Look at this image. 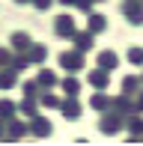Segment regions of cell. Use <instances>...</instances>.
I'll use <instances>...</instances> for the list:
<instances>
[{"instance_id":"cell-6","label":"cell","mask_w":143,"mask_h":146,"mask_svg":"<svg viewBox=\"0 0 143 146\" xmlns=\"http://www.w3.org/2000/svg\"><path fill=\"white\" fill-rule=\"evenodd\" d=\"M110 110H116V113H119L122 119H125L128 113H134V98L131 96H125V92H122V96H116V98H110Z\"/></svg>"},{"instance_id":"cell-25","label":"cell","mask_w":143,"mask_h":146,"mask_svg":"<svg viewBox=\"0 0 143 146\" xmlns=\"http://www.w3.org/2000/svg\"><path fill=\"white\" fill-rule=\"evenodd\" d=\"M39 92H42V90H39V84H36V81H27V84H24V96L39 98Z\"/></svg>"},{"instance_id":"cell-20","label":"cell","mask_w":143,"mask_h":146,"mask_svg":"<svg viewBox=\"0 0 143 146\" xmlns=\"http://www.w3.org/2000/svg\"><path fill=\"white\" fill-rule=\"evenodd\" d=\"M122 125H128V128L134 131V137H140V134H143V119L137 116V110H134V113H128L125 119H122Z\"/></svg>"},{"instance_id":"cell-27","label":"cell","mask_w":143,"mask_h":146,"mask_svg":"<svg viewBox=\"0 0 143 146\" xmlns=\"http://www.w3.org/2000/svg\"><path fill=\"white\" fill-rule=\"evenodd\" d=\"M9 60H12V48H3V45H0V66H9Z\"/></svg>"},{"instance_id":"cell-9","label":"cell","mask_w":143,"mask_h":146,"mask_svg":"<svg viewBox=\"0 0 143 146\" xmlns=\"http://www.w3.org/2000/svg\"><path fill=\"white\" fill-rule=\"evenodd\" d=\"M54 33L60 39H69L72 33H75V18L72 15H57V21H54Z\"/></svg>"},{"instance_id":"cell-23","label":"cell","mask_w":143,"mask_h":146,"mask_svg":"<svg viewBox=\"0 0 143 146\" xmlns=\"http://www.w3.org/2000/svg\"><path fill=\"white\" fill-rule=\"evenodd\" d=\"M15 113H18V104L9 98H0V119H12Z\"/></svg>"},{"instance_id":"cell-33","label":"cell","mask_w":143,"mask_h":146,"mask_svg":"<svg viewBox=\"0 0 143 146\" xmlns=\"http://www.w3.org/2000/svg\"><path fill=\"white\" fill-rule=\"evenodd\" d=\"M60 3H66V6H69V3H72V0H60Z\"/></svg>"},{"instance_id":"cell-5","label":"cell","mask_w":143,"mask_h":146,"mask_svg":"<svg viewBox=\"0 0 143 146\" xmlns=\"http://www.w3.org/2000/svg\"><path fill=\"white\" fill-rule=\"evenodd\" d=\"M60 113L66 116V119H81V98L77 96H66V98H60Z\"/></svg>"},{"instance_id":"cell-11","label":"cell","mask_w":143,"mask_h":146,"mask_svg":"<svg viewBox=\"0 0 143 146\" xmlns=\"http://www.w3.org/2000/svg\"><path fill=\"white\" fill-rule=\"evenodd\" d=\"M69 39L75 42V48L81 51V54H87V51H93V33H89V30H83V33H77V30H75V33H72Z\"/></svg>"},{"instance_id":"cell-26","label":"cell","mask_w":143,"mask_h":146,"mask_svg":"<svg viewBox=\"0 0 143 146\" xmlns=\"http://www.w3.org/2000/svg\"><path fill=\"white\" fill-rule=\"evenodd\" d=\"M72 6H77L83 15H89V12H93V3H89V0H72Z\"/></svg>"},{"instance_id":"cell-31","label":"cell","mask_w":143,"mask_h":146,"mask_svg":"<svg viewBox=\"0 0 143 146\" xmlns=\"http://www.w3.org/2000/svg\"><path fill=\"white\" fill-rule=\"evenodd\" d=\"M89 3H105V0H89Z\"/></svg>"},{"instance_id":"cell-24","label":"cell","mask_w":143,"mask_h":146,"mask_svg":"<svg viewBox=\"0 0 143 146\" xmlns=\"http://www.w3.org/2000/svg\"><path fill=\"white\" fill-rule=\"evenodd\" d=\"M128 63L143 66V48H128Z\"/></svg>"},{"instance_id":"cell-17","label":"cell","mask_w":143,"mask_h":146,"mask_svg":"<svg viewBox=\"0 0 143 146\" xmlns=\"http://www.w3.org/2000/svg\"><path fill=\"white\" fill-rule=\"evenodd\" d=\"M60 98L63 96H57L54 90H42L39 92V108H60Z\"/></svg>"},{"instance_id":"cell-7","label":"cell","mask_w":143,"mask_h":146,"mask_svg":"<svg viewBox=\"0 0 143 146\" xmlns=\"http://www.w3.org/2000/svg\"><path fill=\"white\" fill-rule=\"evenodd\" d=\"M27 134H33V137H48L51 134V122L45 116H30V122H27Z\"/></svg>"},{"instance_id":"cell-19","label":"cell","mask_w":143,"mask_h":146,"mask_svg":"<svg viewBox=\"0 0 143 146\" xmlns=\"http://www.w3.org/2000/svg\"><path fill=\"white\" fill-rule=\"evenodd\" d=\"M89 108H95V110H107L110 108V96L105 90H95V96L89 98Z\"/></svg>"},{"instance_id":"cell-32","label":"cell","mask_w":143,"mask_h":146,"mask_svg":"<svg viewBox=\"0 0 143 146\" xmlns=\"http://www.w3.org/2000/svg\"><path fill=\"white\" fill-rule=\"evenodd\" d=\"M15 3H30V0H15Z\"/></svg>"},{"instance_id":"cell-8","label":"cell","mask_w":143,"mask_h":146,"mask_svg":"<svg viewBox=\"0 0 143 146\" xmlns=\"http://www.w3.org/2000/svg\"><path fill=\"white\" fill-rule=\"evenodd\" d=\"M87 81H89V87H93V90H107V84H110V72L101 69V66H95V69L87 75Z\"/></svg>"},{"instance_id":"cell-22","label":"cell","mask_w":143,"mask_h":146,"mask_svg":"<svg viewBox=\"0 0 143 146\" xmlns=\"http://www.w3.org/2000/svg\"><path fill=\"white\" fill-rule=\"evenodd\" d=\"M137 90H140V78H134V75H125V78H122V92H125V96L134 98Z\"/></svg>"},{"instance_id":"cell-28","label":"cell","mask_w":143,"mask_h":146,"mask_svg":"<svg viewBox=\"0 0 143 146\" xmlns=\"http://www.w3.org/2000/svg\"><path fill=\"white\" fill-rule=\"evenodd\" d=\"M134 108H137V113H143V90L134 92Z\"/></svg>"},{"instance_id":"cell-29","label":"cell","mask_w":143,"mask_h":146,"mask_svg":"<svg viewBox=\"0 0 143 146\" xmlns=\"http://www.w3.org/2000/svg\"><path fill=\"white\" fill-rule=\"evenodd\" d=\"M30 3H33L36 9H42V12H45V9H51V3H54V0H30Z\"/></svg>"},{"instance_id":"cell-13","label":"cell","mask_w":143,"mask_h":146,"mask_svg":"<svg viewBox=\"0 0 143 146\" xmlns=\"http://www.w3.org/2000/svg\"><path fill=\"white\" fill-rule=\"evenodd\" d=\"M95 63L101 66V69H107V72H113L116 66H119V57H116V51H99V57H95Z\"/></svg>"},{"instance_id":"cell-12","label":"cell","mask_w":143,"mask_h":146,"mask_svg":"<svg viewBox=\"0 0 143 146\" xmlns=\"http://www.w3.org/2000/svg\"><path fill=\"white\" fill-rule=\"evenodd\" d=\"M18 87V72L12 66H0V90H15Z\"/></svg>"},{"instance_id":"cell-3","label":"cell","mask_w":143,"mask_h":146,"mask_svg":"<svg viewBox=\"0 0 143 146\" xmlns=\"http://www.w3.org/2000/svg\"><path fill=\"white\" fill-rule=\"evenodd\" d=\"M122 15H125L128 24L140 27V24H143V3H140V0H125V3H122Z\"/></svg>"},{"instance_id":"cell-10","label":"cell","mask_w":143,"mask_h":146,"mask_svg":"<svg viewBox=\"0 0 143 146\" xmlns=\"http://www.w3.org/2000/svg\"><path fill=\"white\" fill-rule=\"evenodd\" d=\"M24 54H27L30 63L42 66V63H45V57H48V45H42V42H30V48L24 51Z\"/></svg>"},{"instance_id":"cell-34","label":"cell","mask_w":143,"mask_h":146,"mask_svg":"<svg viewBox=\"0 0 143 146\" xmlns=\"http://www.w3.org/2000/svg\"><path fill=\"white\" fill-rule=\"evenodd\" d=\"M140 84H143V78H140Z\"/></svg>"},{"instance_id":"cell-16","label":"cell","mask_w":143,"mask_h":146,"mask_svg":"<svg viewBox=\"0 0 143 146\" xmlns=\"http://www.w3.org/2000/svg\"><path fill=\"white\" fill-rule=\"evenodd\" d=\"M87 30L93 33V36H95V33H105V30H107V18H105V15H99V12H89Z\"/></svg>"},{"instance_id":"cell-35","label":"cell","mask_w":143,"mask_h":146,"mask_svg":"<svg viewBox=\"0 0 143 146\" xmlns=\"http://www.w3.org/2000/svg\"><path fill=\"white\" fill-rule=\"evenodd\" d=\"M140 3H143V0H140Z\"/></svg>"},{"instance_id":"cell-30","label":"cell","mask_w":143,"mask_h":146,"mask_svg":"<svg viewBox=\"0 0 143 146\" xmlns=\"http://www.w3.org/2000/svg\"><path fill=\"white\" fill-rule=\"evenodd\" d=\"M0 134H3V119H0Z\"/></svg>"},{"instance_id":"cell-1","label":"cell","mask_w":143,"mask_h":146,"mask_svg":"<svg viewBox=\"0 0 143 146\" xmlns=\"http://www.w3.org/2000/svg\"><path fill=\"white\" fill-rule=\"evenodd\" d=\"M60 69H63V72H69V75H77V72L83 69V54H81L77 48L63 51V54H60Z\"/></svg>"},{"instance_id":"cell-14","label":"cell","mask_w":143,"mask_h":146,"mask_svg":"<svg viewBox=\"0 0 143 146\" xmlns=\"http://www.w3.org/2000/svg\"><path fill=\"white\" fill-rule=\"evenodd\" d=\"M36 84H39V90H54L60 81H57V72H51V69H42V72L36 75Z\"/></svg>"},{"instance_id":"cell-18","label":"cell","mask_w":143,"mask_h":146,"mask_svg":"<svg viewBox=\"0 0 143 146\" xmlns=\"http://www.w3.org/2000/svg\"><path fill=\"white\" fill-rule=\"evenodd\" d=\"M18 113H24V116H36L39 113V98H30V96H24V102L18 104Z\"/></svg>"},{"instance_id":"cell-2","label":"cell","mask_w":143,"mask_h":146,"mask_svg":"<svg viewBox=\"0 0 143 146\" xmlns=\"http://www.w3.org/2000/svg\"><path fill=\"white\" fill-rule=\"evenodd\" d=\"M27 134V122H21V119H3V134H0V140H21V137Z\"/></svg>"},{"instance_id":"cell-21","label":"cell","mask_w":143,"mask_h":146,"mask_svg":"<svg viewBox=\"0 0 143 146\" xmlns=\"http://www.w3.org/2000/svg\"><path fill=\"white\" fill-rule=\"evenodd\" d=\"M30 42H33V39H30L27 33H21V30L12 33V51H27V48H30Z\"/></svg>"},{"instance_id":"cell-4","label":"cell","mask_w":143,"mask_h":146,"mask_svg":"<svg viewBox=\"0 0 143 146\" xmlns=\"http://www.w3.org/2000/svg\"><path fill=\"white\" fill-rule=\"evenodd\" d=\"M99 128L105 131V134H116V131L122 128V116L116 113V110H101V122H99Z\"/></svg>"},{"instance_id":"cell-15","label":"cell","mask_w":143,"mask_h":146,"mask_svg":"<svg viewBox=\"0 0 143 146\" xmlns=\"http://www.w3.org/2000/svg\"><path fill=\"white\" fill-rule=\"evenodd\" d=\"M57 87L63 90V96H81V81H77L75 75H66L60 84H57Z\"/></svg>"}]
</instances>
